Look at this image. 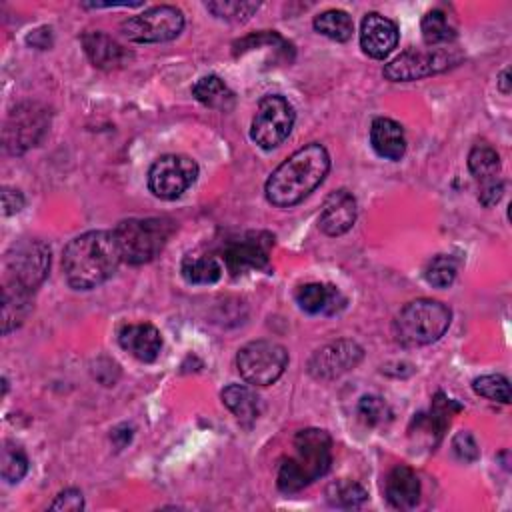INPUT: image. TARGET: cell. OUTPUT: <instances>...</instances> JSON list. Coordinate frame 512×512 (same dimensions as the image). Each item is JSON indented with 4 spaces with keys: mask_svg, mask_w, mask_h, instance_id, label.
I'll list each match as a JSON object with an SVG mask.
<instances>
[{
    "mask_svg": "<svg viewBox=\"0 0 512 512\" xmlns=\"http://www.w3.org/2000/svg\"><path fill=\"white\" fill-rule=\"evenodd\" d=\"M330 170V154L318 144L310 142L290 154L266 180V200L278 208H290L312 194Z\"/></svg>",
    "mask_w": 512,
    "mask_h": 512,
    "instance_id": "6da1fadb",
    "label": "cell"
},
{
    "mask_svg": "<svg viewBox=\"0 0 512 512\" xmlns=\"http://www.w3.org/2000/svg\"><path fill=\"white\" fill-rule=\"evenodd\" d=\"M122 262L114 232L88 230L72 238L62 252V270L74 290H92L104 284Z\"/></svg>",
    "mask_w": 512,
    "mask_h": 512,
    "instance_id": "7a4b0ae2",
    "label": "cell"
},
{
    "mask_svg": "<svg viewBox=\"0 0 512 512\" xmlns=\"http://www.w3.org/2000/svg\"><path fill=\"white\" fill-rule=\"evenodd\" d=\"M294 454L282 460L278 468V490L284 494L300 492L314 480L322 478L332 464V438L326 430L306 428L294 440Z\"/></svg>",
    "mask_w": 512,
    "mask_h": 512,
    "instance_id": "3957f363",
    "label": "cell"
},
{
    "mask_svg": "<svg viewBox=\"0 0 512 512\" xmlns=\"http://www.w3.org/2000/svg\"><path fill=\"white\" fill-rule=\"evenodd\" d=\"M452 320L446 304L432 298L408 302L394 318L392 332L402 346H426L444 336Z\"/></svg>",
    "mask_w": 512,
    "mask_h": 512,
    "instance_id": "277c9868",
    "label": "cell"
},
{
    "mask_svg": "<svg viewBox=\"0 0 512 512\" xmlns=\"http://www.w3.org/2000/svg\"><path fill=\"white\" fill-rule=\"evenodd\" d=\"M122 262L146 264L154 260L166 246L174 226L166 218H128L112 230Z\"/></svg>",
    "mask_w": 512,
    "mask_h": 512,
    "instance_id": "5b68a950",
    "label": "cell"
},
{
    "mask_svg": "<svg viewBox=\"0 0 512 512\" xmlns=\"http://www.w3.org/2000/svg\"><path fill=\"white\" fill-rule=\"evenodd\" d=\"M6 282H12L28 292L44 282L50 270V246L42 240L24 238L12 244L4 256Z\"/></svg>",
    "mask_w": 512,
    "mask_h": 512,
    "instance_id": "8992f818",
    "label": "cell"
},
{
    "mask_svg": "<svg viewBox=\"0 0 512 512\" xmlns=\"http://www.w3.org/2000/svg\"><path fill=\"white\" fill-rule=\"evenodd\" d=\"M288 366V352L272 340H254L236 354L238 374L252 386H268L276 382Z\"/></svg>",
    "mask_w": 512,
    "mask_h": 512,
    "instance_id": "52a82bcc",
    "label": "cell"
},
{
    "mask_svg": "<svg viewBox=\"0 0 512 512\" xmlns=\"http://www.w3.org/2000/svg\"><path fill=\"white\" fill-rule=\"evenodd\" d=\"M184 28V14L180 8L160 4L126 18L120 24L122 34L136 44H154L174 40Z\"/></svg>",
    "mask_w": 512,
    "mask_h": 512,
    "instance_id": "ba28073f",
    "label": "cell"
},
{
    "mask_svg": "<svg viewBox=\"0 0 512 512\" xmlns=\"http://www.w3.org/2000/svg\"><path fill=\"white\" fill-rule=\"evenodd\" d=\"M294 120L292 104L280 94H268L258 102L250 124V138L262 150H272L290 136Z\"/></svg>",
    "mask_w": 512,
    "mask_h": 512,
    "instance_id": "9c48e42d",
    "label": "cell"
},
{
    "mask_svg": "<svg viewBox=\"0 0 512 512\" xmlns=\"http://www.w3.org/2000/svg\"><path fill=\"white\" fill-rule=\"evenodd\" d=\"M198 178V164L186 154H164L148 170V188L156 198L176 200Z\"/></svg>",
    "mask_w": 512,
    "mask_h": 512,
    "instance_id": "30bf717a",
    "label": "cell"
},
{
    "mask_svg": "<svg viewBox=\"0 0 512 512\" xmlns=\"http://www.w3.org/2000/svg\"><path fill=\"white\" fill-rule=\"evenodd\" d=\"M50 126V112L38 102L18 104L4 126V146L10 154H22L36 146Z\"/></svg>",
    "mask_w": 512,
    "mask_h": 512,
    "instance_id": "8fae6325",
    "label": "cell"
},
{
    "mask_svg": "<svg viewBox=\"0 0 512 512\" xmlns=\"http://www.w3.org/2000/svg\"><path fill=\"white\" fill-rule=\"evenodd\" d=\"M458 60H460V56L454 54L452 50L410 48V50L402 52L400 56H396L394 60H390L384 66L382 74L392 82H412V80H420L430 74L442 72V70L450 68L452 64H456Z\"/></svg>",
    "mask_w": 512,
    "mask_h": 512,
    "instance_id": "7c38bea8",
    "label": "cell"
},
{
    "mask_svg": "<svg viewBox=\"0 0 512 512\" xmlns=\"http://www.w3.org/2000/svg\"><path fill=\"white\" fill-rule=\"evenodd\" d=\"M362 356L364 350L354 340H334L310 356L308 374L316 380H334L354 370Z\"/></svg>",
    "mask_w": 512,
    "mask_h": 512,
    "instance_id": "4fadbf2b",
    "label": "cell"
},
{
    "mask_svg": "<svg viewBox=\"0 0 512 512\" xmlns=\"http://www.w3.org/2000/svg\"><path fill=\"white\" fill-rule=\"evenodd\" d=\"M272 236L258 232V234H248L242 240L228 242L222 248V260L226 270L232 276L244 274L248 270H262L268 266V254L272 246Z\"/></svg>",
    "mask_w": 512,
    "mask_h": 512,
    "instance_id": "5bb4252c",
    "label": "cell"
},
{
    "mask_svg": "<svg viewBox=\"0 0 512 512\" xmlns=\"http://www.w3.org/2000/svg\"><path fill=\"white\" fill-rule=\"evenodd\" d=\"M460 410L462 406L456 400H450L442 392H438L432 400L430 410L416 414V418L412 420L410 436H416L418 440L426 438L430 446H436L442 440L444 430L448 428L452 416Z\"/></svg>",
    "mask_w": 512,
    "mask_h": 512,
    "instance_id": "9a60e30c",
    "label": "cell"
},
{
    "mask_svg": "<svg viewBox=\"0 0 512 512\" xmlns=\"http://www.w3.org/2000/svg\"><path fill=\"white\" fill-rule=\"evenodd\" d=\"M398 38V26L390 18L378 12H370L364 16L360 24V48L370 58L382 60L390 56L398 44Z\"/></svg>",
    "mask_w": 512,
    "mask_h": 512,
    "instance_id": "2e32d148",
    "label": "cell"
},
{
    "mask_svg": "<svg viewBox=\"0 0 512 512\" xmlns=\"http://www.w3.org/2000/svg\"><path fill=\"white\" fill-rule=\"evenodd\" d=\"M356 214V198L346 188H340L326 196L318 216V226L328 236H340L354 226Z\"/></svg>",
    "mask_w": 512,
    "mask_h": 512,
    "instance_id": "e0dca14e",
    "label": "cell"
},
{
    "mask_svg": "<svg viewBox=\"0 0 512 512\" xmlns=\"http://www.w3.org/2000/svg\"><path fill=\"white\" fill-rule=\"evenodd\" d=\"M82 48L88 60L100 70H116L126 66L132 60V52L124 48L118 40L108 36L106 32L92 30L82 34Z\"/></svg>",
    "mask_w": 512,
    "mask_h": 512,
    "instance_id": "ac0fdd59",
    "label": "cell"
},
{
    "mask_svg": "<svg viewBox=\"0 0 512 512\" xmlns=\"http://www.w3.org/2000/svg\"><path fill=\"white\" fill-rule=\"evenodd\" d=\"M118 344L140 362H154L162 350V334L150 322L126 324L118 332Z\"/></svg>",
    "mask_w": 512,
    "mask_h": 512,
    "instance_id": "d6986e66",
    "label": "cell"
},
{
    "mask_svg": "<svg viewBox=\"0 0 512 512\" xmlns=\"http://www.w3.org/2000/svg\"><path fill=\"white\" fill-rule=\"evenodd\" d=\"M384 496L396 510H410L420 500V480L416 472L406 464L390 468L384 480Z\"/></svg>",
    "mask_w": 512,
    "mask_h": 512,
    "instance_id": "ffe728a7",
    "label": "cell"
},
{
    "mask_svg": "<svg viewBox=\"0 0 512 512\" xmlns=\"http://www.w3.org/2000/svg\"><path fill=\"white\" fill-rule=\"evenodd\" d=\"M296 304L308 314H336L346 306V298L336 286L308 282L296 290Z\"/></svg>",
    "mask_w": 512,
    "mask_h": 512,
    "instance_id": "44dd1931",
    "label": "cell"
},
{
    "mask_svg": "<svg viewBox=\"0 0 512 512\" xmlns=\"http://www.w3.org/2000/svg\"><path fill=\"white\" fill-rule=\"evenodd\" d=\"M370 144L380 158L400 160L406 152V136L398 122L378 116L370 124Z\"/></svg>",
    "mask_w": 512,
    "mask_h": 512,
    "instance_id": "7402d4cb",
    "label": "cell"
},
{
    "mask_svg": "<svg viewBox=\"0 0 512 512\" xmlns=\"http://www.w3.org/2000/svg\"><path fill=\"white\" fill-rule=\"evenodd\" d=\"M32 310V292L6 282L2 288V334L16 330Z\"/></svg>",
    "mask_w": 512,
    "mask_h": 512,
    "instance_id": "603a6c76",
    "label": "cell"
},
{
    "mask_svg": "<svg viewBox=\"0 0 512 512\" xmlns=\"http://www.w3.org/2000/svg\"><path fill=\"white\" fill-rule=\"evenodd\" d=\"M224 406L236 416V420L244 426L256 422L260 414V398L246 384H228L220 394Z\"/></svg>",
    "mask_w": 512,
    "mask_h": 512,
    "instance_id": "cb8c5ba5",
    "label": "cell"
},
{
    "mask_svg": "<svg viewBox=\"0 0 512 512\" xmlns=\"http://www.w3.org/2000/svg\"><path fill=\"white\" fill-rule=\"evenodd\" d=\"M192 94L198 102H202L208 108L214 110H230L234 106V92L226 86V82L216 76V74H208L196 80V84L192 86Z\"/></svg>",
    "mask_w": 512,
    "mask_h": 512,
    "instance_id": "d4e9b609",
    "label": "cell"
},
{
    "mask_svg": "<svg viewBox=\"0 0 512 512\" xmlns=\"http://www.w3.org/2000/svg\"><path fill=\"white\" fill-rule=\"evenodd\" d=\"M180 274L188 284H214L222 276V262L210 254H188L180 264Z\"/></svg>",
    "mask_w": 512,
    "mask_h": 512,
    "instance_id": "484cf974",
    "label": "cell"
},
{
    "mask_svg": "<svg viewBox=\"0 0 512 512\" xmlns=\"http://www.w3.org/2000/svg\"><path fill=\"white\" fill-rule=\"evenodd\" d=\"M420 30H422V40L428 46L450 44L456 38V26L450 14L442 8H434L426 12L420 22Z\"/></svg>",
    "mask_w": 512,
    "mask_h": 512,
    "instance_id": "4316f807",
    "label": "cell"
},
{
    "mask_svg": "<svg viewBox=\"0 0 512 512\" xmlns=\"http://www.w3.org/2000/svg\"><path fill=\"white\" fill-rule=\"evenodd\" d=\"M468 170L474 176V180L478 184L490 182L500 178V156L498 152L486 144V142H478L472 146L470 154H468Z\"/></svg>",
    "mask_w": 512,
    "mask_h": 512,
    "instance_id": "83f0119b",
    "label": "cell"
},
{
    "mask_svg": "<svg viewBox=\"0 0 512 512\" xmlns=\"http://www.w3.org/2000/svg\"><path fill=\"white\" fill-rule=\"evenodd\" d=\"M314 30L330 40H336V42H346L350 40L352 32H354V22L352 18L348 16V12L344 10H324L320 12L318 16H314Z\"/></svg>",
    "mask_w": 512,
    "mask_h": 512,
    "instance_id": "f1b7e54d",
    "label": "cell"
},
{
    "mask_svg": "<svg viewBox=\"0 0 512 512\" xmlns=\"http://www.w3.org/2000/svg\"><path fill=\"white\" fill-rule=\"evenodd\" d=\"M326 498H328V502L332 506L356 508V506H360L368 498V492L358 482L342 478V480H336V482H332L328 486Z\"/></svg>",
    "mask_w": 512,
    "mask_h": 512,
    "instance_id": "f546056e",
    "label": "cell"
},
{
    "mask_svg": "<svg viewBox=\"0 0 512 512\" xmlns=\"http://www.w3.org/2000/svg\"><path fill=\"white\" fill-rule=\"evenodd\" d=\"M456 274H458V262L450 254L434 256L424 268V278L434 288H448L456 280Z\"/></svg>",
    "mask_w": 512,
    "mask_h": 512,
    "instance_id": "4dcf8cb0",
    "label": "cell"
},
{
    "mask_svg": "<svg viewBox=\"0 0 512 512\" xmlns=\"http://www.w3.org/2000/svg\"><path fill=\"white\" fill-rule=\"evenodd\" d=\"M258 8H260V2H240V0L206 2V10L226 22H246Z\"/></svg>",
    "mask_w": 512,
    "mask_h": 512,
    "instance_id": "1f68e13d",
    "label": "cell"
},
{
    "mask_svg": "<svg viewBox=\"0 0 512 512\" xmlns=\"http://www.w3.org/2000/svg\"><path fill=\"white\" fill-rule=\"evenodd\" d=\"M0 464H2L0 466L2 478L10 484L20 482L28 472V458H26L24 450L12 442H4Z\"/></svg>",
    "mask_w": 512,
    "mask_h": 512,
    "instance_id": "d6a6232c",
    "label": "cell"
},
{
    "mask_svg": "<svg viewBox=\"0 0 512 512\" xmlns=\"http://www.w3.org/2000/svg\"><path fill=\"white\" fill-rule=\"evenodd\" d=\"M472 388L478 396H484L494 402L508 404L510 402V384L508 378L502 374H484L474 378Z\"/></svg>",
    "mask_w": 512,
    "mask_h": 512,
    "instance_id": "836d02e7",
    "label": "cell"
},
{
    "mask_svg": "<svg viewBox=\"0 0 512 512\" xmlns=\"http://www.w3.org/2000/svg\"><path fill=\"white\" fill-rule=\"evenodd\" d=\"M358 416L368 426H380L392 418V410L380 396L368 394L362 396L358 402Z\"/></svg>",
    "mask_w": 512,
    "mask_h": 512,
    "instance_id": "e575fe53",
    "label": "cell"
},
{
    "mask_svg": "<svg viewBox=\"0 0 512 512\" xmlns=\"http://www.w3.org/2000/svg\"><path fill=\"white\" fill-rule=\"evenodd\" d=\"M452 450L464 462H472L478 458V446L470 432H458L452 440Z\"/></svg>",
    "mask_w": 512,
    "mask_h": 512,
    "instance_id": "d590c367",
    "label": "cell"
},
{
    "mask_svg": "<svg viewBox=\"0 0 512 512\" xmlns=\"http://www.w3.org/2000/svg\"><path fill=\"white\" fill-rule=\"evenodd\" d=\"M84 508V496L76 488L62 490L56 500L50 504V510H82Z\"/></svg>",
    "mask_w": 512,
    "mask_h": 512,
    "instance_id": "8d00e7d4",
    "label": "cell"
},
{
    "mask_svg": "<svg viewBox=\"0 0 512 512\" xmlns=\"http://www.w3.org/2000/svg\"><path fill=\"white\" fill-rule=\"evenodd\" d=\"M502 192H504V182L500 178L484 182V184H478V200L486 208L494 206L502 198Z\"/></svg>",
    "mask_w": 512,
    "mask_h": 512,
    "instance_id": "74e56055",
    "label": "cell"
},
{
    "mask_svg": "<svg viewBox=\"0 0 512 512\" xmlns=\"http://www.w3.org/2000/svg\"><path fill=\"white\" fill-rule=\"evenodd\" d=\"M22 208H24V196H22V192L4 186V188H2V212H4V216L16 214V212H20Z\"/></svg>",
    "mask_w": 512,
    "mask_h": 512,
    "instance_id": "f35d334b",
    "label": "cell"
},
{
    "mask_svg": "<svg viewBox=\"0 0 512 512\" xmlns=\"http://www.w3.org/2000/svg\"><path fill=\"white\" fill-rule=\"evenodd\" d=\"M26 42L34 48H40V50H46L52 46V30L48 26H42L38 30H34L32 34L26 36Z\"/></svg>",
    "mask_w": 512,
    "mask_h": 512,
    "instance_id": "ab89813d",
    "label": "cell"
},
{
    "mask_svg": "<svg viewBox=\"0 0 512 512\" xmlns=\"http://www.w3.org/2000/svg\"><path fill=\"white\" fill-rule=\"evenodd\" d=\"M508 76H510V70L504 68L502 74H500V78H498V88H500L502 94H508V92H510V86H508L510 80H508Z\"/></svg>",
    "mask_w": 512,
    "mask_h": 512,
    "instance_id": "60d3db41",
    "label": "cell"
}]
</instances>
